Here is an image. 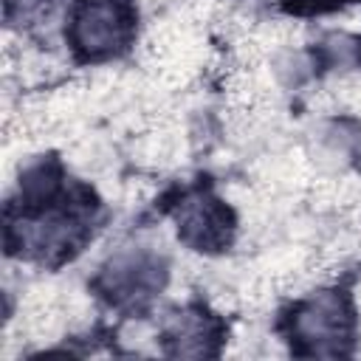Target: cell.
Returning a JSON list of instances; mask_svg holds the SVG:
<instances>
[{
  "instance_id": "obj_2",
  "label": "cell",
  "mask_w": 361,
  "mask_h": 361,
  "mask_svg": "<svg viewBox=\"0 0 361 361\" xmlns=\"http://www.w3.org/2000/svg\"><path fill=\"white\" fill-rule=\"evenodd\" d=\"M121 37H124V20L118 8L107 0H96L85 6L82 14L76 17V42L85 51H93V54L110 51L121 42Z\"/></svg>"
},
{
  "instance_id": "obj_4",
  "label": "cell",
  "mask_w": 361,
  "mask_h": 361,
  "mask_svg": "<svg viewBox=\"0 0 361 361\" xmlns=\"http://www.w3.org/2000/svg\"><path fill=\"white\" fill-rule=\"evenodd\" d=\"M178 220H180L183 237H186L192 245L212 248V245H217V243L226 237L223 214H220V209H217L212 200H203V197L189 200V203L180 209Z\"/></svg>"
},
{
  "instance_id": "obj_3",
  "label": "cell",
  "mask_w": 361,
  "mask_h": 361,
  "mask_svg": "<svg viewBox=\"0 0 361 361\" xmlns=\"http://www.w3.org/2000/svg\"><path fill=\"white\" fill-rule=\"evenodd\" d=\"M161 265L147 254H118L104 271V285L118 296H127L152 290L155 285H161Z\"/></svg>"
},
{
  "instance_id": "obj_1",
  "label": "cell",
  "mask_w": 361,
  "mask_h": 361,
  "mask_svg": "<svg viewBox=\"0 0 361 361\" xmlns=\"http://www.w3.org/2000/svg\"><path fill=\"white\" fill-rule=\"evenodd\" d=\"M296 333L313 344L316 353H336L347 338V310L333 293H322L296 316Z\"/></svg>"
}]
</instances>
